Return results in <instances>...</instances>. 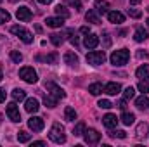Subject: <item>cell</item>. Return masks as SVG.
<instances>
[{
    "instance_id": "obj_9",
    "label": "cell",
    "mask_w": 149,
    "mask_h": 147,
    "mask_svg": "<svg viewBox=\"0 0 149 147\" xmlns=\"http://www.w3.org/2000/svg\"><path fill=\"white\" fill-rule=\"evenodd\" d=\"M16 17H17L19 21H23V23H28V21H31L33 12H31L30 7H19V9L16 10Z\"/></svg>"
},
{
    "instance_id": "obj_36",
    "label": "cell",
    "mask_w": 149,
    "mask_h": 147,
    "mask_svg": "<svg viewBox=\"0 0 149 147\" xmlns=\"http://www.w3.org/2000/svg\"><path fill=\"white\" fill-rule=\"evenodd\" d=\"M9 21H10V14H9L7 10L0 9V24H5V23H9Z\"/></svg>"
},
{
    "instance_id": "obj_4",
    "label": "cell",
    "mask_w": 149,
    "mask_h": 147,
    "mask_svg": "<svg viewBox=\"0 0 149 147\" xmlns=\"http://www.w3.org/2000/svg\"><path fill=\"white\" fill-rule=\"evenodd\" d=\"M106 61V52L104 50H92L87 54V62L92 66H101Z\"/></svg>"
},
{
    "instance_id": "obj_3",
    "label": "cell",
    "mask_w": 149,
    "mask_h": 147,
    "mask_svg": "<svg viewBox=\"0 0 149 147\" xmlns=\"http://www.w3.org/2000/svg\"><path fill=\"white\" fill-rule=\"evenodd\" d=\"M10 33L16 35L21 42H24V43H31V42H33V35H31L26 28H23V26H19V24L10 26Z\"/></svg>"
},
{
    "instance_id": "obj_26",
    "label": "cell",
    "mask_w": 149,
    "mask_h": 147,
    "mask_svg": "<svg viewBox=\"0 0 149 147\" xmlns=\"http://www.w3.org/2000/svg\"><path fill=\"white\" fill-rule=\"evenodd\" d=\"M88 92H90L92 95H101V94L104 92V87H102L101 83H92V85L88 87Z\"/></svg>"
},
{
    "instance_id": "obj_16",
    "label": "cell",
    "mask_w": 149,
    "mask_h": 147,
    "mask_svg": "<svg viewBox=\"0 0 149 147\" xmlns=\"http://www.w3.org/2000/svg\"><path fill=\"white\" fill-rule=\"evenodd\" d=\"M118 118L114 116V114H106L104 118H102V125L106 126V128H114L116 125H118Z\"/></svg>"
},
{
    "instance_id": "obj_32",
    "label": "cell",
    "mask_w": 149,
    "mask_h": 147,
    "mask_svg": "<svg viewBox=\"0 0 149 147\" xmlns=\"http://www.w3.org/2000/svg\"><path fill=\"white\" fill-rule=\"evenodd\" d=\"M64 118H66L68 121H74V119H76V111L68 106V107L64 109Z\"/></svg>"
},
{
    "instance_id": "obj_41",
    "label": "cell",
    "mask_w": 149,
    "mask_h": 147,
    "mask_svg": "<svg viewBox=\"0 0 149 147\" xmlns=\"http://www.w3.org/2000/svg\"><path fill=\"white\" fill-rule=\"evenodd\" d=\"M68 3L71 7H74L76 10H81V0H68Z\"/></svg>"
},
{
    "instance_id": "obj_39",
    "label": "cell",
    "mask_w": 149,
    "mask_h": 147,
    "mask_svg": "<svg viewBox=\"0 0 149 147\" xmlns=\"http://www.w3.org/2000/svg\"><path fill=\"white\" fill-rule=\"evenodd\" d=\"M97 106H99L101 109H111V107H113V104L108 101V99H102V101H99V102H97Z\"/></svg>"
},
{
    "instance_id": "obj_53",
    "label": "cell",
    "mask_w": 149,
    "mask_h": 147,
    "mask_svg": "<svg viewBox=\"0 0 149 147\" xmlns=\"http://www.w3.org/2000/svg\"><path fill=\"white\" fill-rule=\"evenodd\" d=\"M148 26H149V19H148Z\"/></svg>"
},
{
    "instance_id": "obj_17",
    "label": "cell",
    "mask_w": 149,
    "mask_h": 147,
    "mask_svg": "<svg viewBox=\"0 0 149 147\" xmlns=\"http://www.w3.org/2000/svg\"><path fill=\"white\" fill-rule=\"evenodd\" d=\"M135 106L139 107L141 111H148L149 109V99L146 94H142L139 99H135Z\"/></svg>"
},
{
    "instance_id": "obj_23",
    "label": "cell",
    "mask_w": 149,
    "mask_h": 147,
    "mask_svg": "<svg viewBox=\"0 0 149 147\" xmlns=\"http://www.w3.org/2000/svg\"><path fill=\"white\" fill-rule=\"evenodd\" d=\"M64 62H66L68 66H76V64H78V55H76L74 52H66V54H64Z\"/></svg>"
},
{
    "instance_id": "obj_52",
    "label": "cell",
    "mask_w": 149,
    "mask_h": 147,
    "mask_svg": "<svg viewBox=\"0 0 149 147\" xmlns=\"http://www.w3.org/2000/svg\"><path fill=\"white\" fill-rule=\"evenodd\" d=\"M0 121H2V114H0Z\"/></svg>"
},
{
    "instance_id": "obj_8",
    "label": "cell",
    "mask_w": 149,
    "mask_h": 147,
    "mask_svg": "<svg viewBox=\"0 0 149 147\" xmlns=\"http://www.w3.org/2000/svg\"><path fill=\"white\" fill-rule=\"evenodd\" d=\"M83 139H85V142L87 144H97L99 140H101V133L97 132V130H94V128H85V132H83Z\"/></svg>"
},
{
    "instance_id": "obj_33",
    "label": "cell",
    "mask_w": 149,
    "mask_h": 147,
    "mask_svg": "<svg viewBox=\"0 0 149 147\" xmlns=\"http://www.w3.org/2000/svg\"><path fill=\"white\" fill-rule=\"evenodd\" d=\"M30 139H31V133H28V132H24V130L17 133V140L23 142V144H24V142H30Z\"/></svg>"
},
{
    "instance_id": "obj_54",
    "label": "cell",
    "mask_w": 149,
    "mask_h": 147,
    "mask_svg": "<svg viewBox=\"0 0 149 147\" xmlns=\"http://www.w3.org/2000/svg\"><path fill=\"white\" fill-rule=\"evenodd\" d=\"M148 10H149V7H148Z\"/></svg>"
},
{
    "instance_id": "obj_31",
    "label": "cell",
    "mask_w": 149,
    "mask_h": 147,
    "mask_svg": "<svg viewBox=\"0 0 149 147\" xmlns=\"http://www.w3.org/2000/svg\"><path fill=\"white\" fill-rule=\"evenodd\" d=\"M43 104H45L47 107H56V106H57V99H56V97H52V95L49 94V95H45Z\"/></svg>"
},
{
    "instance_id": "obj_49",
    "label": "cell",
    "mask_w": 149,
    "mask_h": 147,
    "mask_svg": "<svg viewBox=\"0 0 149 147\" xmlns=\"http://www.w3.org/2000/svg\"><path fill=\"white\" fill-rule=\"evenodd\" d=\"M38 2H40V3H43V5H47V3H50L52 0H38Z\"/></svg>"
},
{
    "instance_id": "obj_42",
    "label": "cell",
    "mask_w": 149,
    "mask_h": 147,
    "mask_svg": "<svg viewBox=\"0 0 149 147\" xmlns=\"http://www.w3.org/2000/svg\"><path fill=\"white\" fill-rule=\"evenodd\" d=\"M70 35H71L70 42H71V43H73L74 47H76V45H78V37H76V35H73V31H70Z\"/></svg>"
},
{
    "instance_id": "obj_30",
    "label": "cell",
    "mask_w": 149,
    "mask_h": 147,
    "mask_svg": "<svg viewBox=\"0 0 149 147\" xmlns=\"http://www.w3.org/2000/svg\"><path fill=\"white\" fill-rule=\"evenodd\" d=\"M56 14H57L59 17H64V19L70 17V10H68L64 5H57V7H56Z\"/></svg>"
},
{
    "instance_id": "obj_38",
    "label": "cell",
    "mask_w": 149,
    "mask_h": 147,
    "mask_svg": "<svg viewBox=\"0 0 149 147\" xmlns=\"http://www.w3.org/2000/svg\"><path fill=\"white\" fill-rule=\"evenodd\" d=\"M134 95H135V90H134V87H127V88H125V92H123V97H125V101H128V99H134Z\"/></svg>"
},
{
    "instance_id": "obj_35",
    "label": "cell",
    "mask_w": 149,
    "mask_h": 147,
    "mask_svg": "<svg viewBox=\"0 0 149 147\" xmlns=\"http://www.w3.org/2000/svg\"><path fill=\"white\" fill-rule=\"evenodd\" d=\"M10 59H12L16 64H19V62L23 61V54H21V52H17V50H10Z\"/></svg>"
},
{
    "instance_id": "obj_2",
    "label": "cell",
    "mask_w": 149,
    "mask_h": 147,
    "mask_svg": "<svg viewBox=\"0 0 149 147\" xmlns=\"http://www.w3.org/2000/svg\"><path fill=\"white\" fill-rule=\"evenodd\" d=\"M109 59H111V64H114V66H125V64L128 62V59H130V52H128L127 49L114 50Z\"/></svg>"
},
{
    "instance_id": "obj_43",
    "label": "cell",
    "mask_w": 149,
    "mask_h": 147,
    "mask_svg": "<svg viewBox=\"0 0 149 147\" xmlns=\"http://www.w3.org/2000/svg\"><path fill=\"white\" fill-rule=\"evenodd\" d=\"M104 45H106V47H109V45H111V38H109L108 33H104Z\"/></svg>"
},
{
    "instance_id": "obj_46",
    "label": "cell",
    "mask_w": 149,
    "mask_h": 147,
    "mask_svg": "<svg viewBox=\"0 0 149 147\" xmlns=\"http://www.w3.org/2000/svg\"><path fill=\"white\" fill-rule=\"evenodd\" d=\"M137 57H141V59H142V57H144V59H148L149 54H148V52H137Z\"/></svg>"
},
{
    "instance_id": "obj_18",
    "label": "cell",
    "mask_w": 149,
    "mask_h": 147,
    "mask_svg": "<svg viewBox=\"0 0 149 147\" xmlns=\"http://www.w3.org/2000/svg\"><path fill=\"white\" fill-rule=\"evenodd\" d=\"M85 19H87V23H92V24H99V23H101V19H99L95 9H90V10L85 14Z\"/></svg>"
},
{
    "instance_id": "obj_47",
    "label": "cell",
    "mask_w": 149,
    "mask_h": 147,
    "mask_svg": "<svg viewBox=\"0 0 149 147\" xmlns=\"http://www.w3.org/2000/svg\"><path fill=\"white\" fill-rule=\"evenodd\" d=\"M116 106H118L120 109H125V107H127V102H125V101H121V102H118Z\"/></svg>"
},
{
    "instance_id": "obj_13",
    "label": "cell",
    "mask_w": 149,
    "mask_h": 147,
    "mask_svg": "<svg viewBox=\"0 0 149 147\" xmlns=\"http://www.w3.org/2000/svg\"><path fill=\"white\" fill-rule=\"evenodd\" d=\"M24 109L28 111L30 114H35L38 109H40V102H38L35 97H30V99H26V104H24Z\"/></svg>"
},
{
    "instance_id": "obj_19",
    "label": "cell",
    "mask_w": 149,
    "mask_h": 147,
    "mask_svg": "<svg viewBox=\"0 0 149 147\" xmlns=\"http://www.w3.org/2000/svg\"><path fill=\"white\" fill-rule=\"evenodd\" d=\"M137 78H141V80H149V64H142V66H139L137 68Z\"/></svg>"
},
{
    "instance_id": "obj_34",
    "label": "cell",
    "mask_w": 149,
    "mask_h": 147,
    "mask_svg": "<svg viewBox=\"0 0 149 147\" xmlns=\"http://www.w3.org/2000/svg\"><path fill=\"white\" fill-rule=\"evenodd\" d=\"M109 137L111 139H125L127 132H123V130H113V132H109Z\"/></svg>"
},
{
    "instance_id": "obj_24",
    "label": "cell",
    "mask_w": 149,
    "mask_h": 147,
    "mask_svg": "<svg viewBox=\"0 0 149 147\" xmlns=\"http://www.w3.org/2000/svg\"><path fill=\"white\" fill-rule=\"evenodd\" d=\"M146 133H149V132H148V123H146V121H142V123H139V125H137L135 135H137V139H142V137H146Z\"/></svg>"
},
{
    "instance_id": "obj_10",
    "label": "cell",
    "mask_w": 149,
    "mask_h": 147,
    "mask_svg": "<svg viewBox=\"0 0 149 147\" xmlns=\"http://www.w3.org/2000/svg\"><path fill=\"white\" fill-rule=\"evenodd\" d=\"M28 126H30L33 132H42L43 126H45V123H43V119H42L40 116H31V118L28 119Z\"/></svg>"
},
{
    "instance_id": "obj_14",
    "label": "cell",
    "mask_w": 149,
    "mask_h": 147,
    "mask_svg": "<svg viewBox=\"0 0 149 147\" xmlns=\"http://www.w3.org/2000/svg\"><path fill=\"white\" fill-rule=\"evenodd\" d=\"M108 19L113 24H121L125 21V16L121 12H118V10H108Z\"/></svg>"
},
{
    "instance_id": "obj_22",
    "label": "cell",
    "mask_w": 149,
    "mask_h": 147,
    "mask_svg": "<svg viewBox=\"0 0 149 147\" xmlns=\"http://www.w3.org/2000/svg\"><path fill=\"white\" fill-rule=\"evenodd\" d=\"M120 121H121L123 125L130 126V125H134V121H135V114H134V112H123L121 118H120Z\"/></svg>"
},
{
    "instance_id": "obj_1",
    "label": "cell",
    "mask_w": 149,
    "mask_h": 147,
    "mask_svg": "<svg viewBox=\"0 0 149 147\" xmlns=\"http://www.w3.org/2000/svg\"><path fill=\"white\" fill-rule=\"evenodd\" d=\"M49 139L56 144H64L66 142V133H64V126L61 123H54L50 132H49Z\"/></svg>"
},
{
    "instance_id": "obj_51",
    "label": "cell",
    "mask_w": 149,
    "mask_h": 147,
    "mask_svg": "<svg viewBox=\"0 0 149 147\" xmlns=\"http://www.w3.org/2000/svg\"><path fill=\"white\" fill-rule=\"evenodd\" d=\"M2 78H3V74H2V69H0V81H2Z\"/></svg>"
},
{
    "instance_id": "obj_21",
    "label": "cell",
    "mask_w": 149,
    "mask_h": 147,
    "mask_svg": "<svg viewBox=\"0 0 149 147\" xmlns=\"http://www.w3.org/2000/svg\"><path fill=\"white\" fill-rule=\"evenodd\" d=\"M108 9H109V3L106 0H95V10L99 14H108Z\"/></svg>"
},
{
    "instance_id": "obj_27",
    "label": "cell",
    "mask_w": 149,
    "mask_h": 147,
    "mask_svg": "<svg viewBox=\"0 0 149 147\" xmlns=\"http://www.w3.org/2000/svg\"><path fill=\"white\" fill-rule=\"evenodd\" d=\"M83 132H85V123L83 121H80V123H76L73 128V135L74 137H81L83 135Z\"/></svg>"
},
{
    "instance_id": "obj_5",
    "label": "cell",
    "mask_w": 149,
    "mask_h": 147,
    "mask_svg": "<svg viewBox=\"0 0 149 147\" xmlns=\"http://www.w3.org/2000/svg\"><path fill=\"white\" fill-rule=\"evenodd\" d=\"M19 78H21V80H24L26 83H37L38 74H37V71H35L33 68L24 66V68H21V69H19Z\"/></svg>"
},
{
    "instance_id": "obj_45",
    "label": "cell",
    "mask_w": 149,
    "mask_h": 147,
    "mask_svg": "<svg viewBox=\"0 0 149 147\" xmlns=\"http://www.w3.org/2000/svg\"><path fill=\"white\" fill-rule=\"evenodd\" d=\"M3 101H5V90H3V88H0V104H2Z\"/></svg>"
},
{
    "instance_id": "obj_40",
    "label": "cell",
    "mask_w": 149,
    "mask_h": 147,
    "mask_svg": "<svg viewBox=\"0 0 149 147\" xmlns=\"http://www.w3.org/2000/svg\"><path fill=\"white\" fill-rule=\"evenodd\" d=\"M128 16L134 17V19H139V17L142 16V12H141L139 9H132V7H130V9H128Z\"/></svg>"
},
{
    "instance_id": "obj_44",
    "label": "cell",
    "mask_w": 149,
    "mask_h": 147,
    "mask_svg": "<svg viewBox=\"0 0 149 147\" xmlns=\"http://www.w3.org/2000/svg\"><path fill=\"white\" fill-rule=\"evenodd\" d=\"M80 33L88 35V33H90V28H88V26H81V28H80Z\"/></svg>"
},
{
    "instance_id": "obj_11",
    "label": "cell",
    "mask_w": 149,
    "mask_h": 147,
    "mask_svg": "<svg viewBox=\"0 0 149 147\" xmlns=\"http://www.w3.org/2000/svg\"><path fill=\"white\" fill-rule=\"evenodd\" d=\"M83 45H85L88 50H94V49L99 45V37L94 35V33H88V35L85 37V40H83Z\"/></svg>"
},
{
    "instance_id": "obj_12",
    "label": "cell",
    "mask_w": 149,
    "mask_h": 147,
    "mask_svg": "<svg viewBox=\"0 0 149 147\" xmlns=\"http://www.w3.org/2000/svg\"><path fill=\"white\" fill-rule=\"evenodd\" d=\"M104 92H106L108 95H118V94L121 92V85L116 83V81H109V83L104 85Z\"/></svg>"
},
{
    "instance_id": "obj_28",
    "label": "cell",
    "mask_w": 149,
    "mask_h": 147,
    "mask_svg": "<svg viewBox=\"0 0 149 147\" xmlns=\"http://www.w3.org/2000/svg\"><path fill=\"white\" fill-rule=\"evenodd\" d=\"M37 59H38V61H43V62H49V64H54V62L57 61V54L54 52V54H49V55H45V57L38 55Z\"/></svg>"
},
{
    "instance_id": "obj_50",
    "label": "cell",
    "mask_w": 149,
    "mask_h": 147,
    "mask_svg": "<svg viewBox=\"0 0 149 147\" xmlns=\"http://www.w3.org/2000/svg\"><path fill=\"white\" fill-rule=\"evenodd\" d=\"M130 3L132 5H137V3H141V0H130Z\"/></svg>"
},
{
    "instance_id": "obj_29",
    "label": "cell",
    "mask_w": 149,
    "mask_h": 147,
    "mask_svg": "<svg viewBox=\"0 0 149 147\" xmlns=\"http://www.w3.org/2000/svg\"><path fill=\"white\" fill-rule=\"evenodd\" d=\"M50 42H52L56 47H59V45L64 42V35H61V33H52V35H50Z\"/></svg>"
},
{
    "instance_id": "obj_7",
    "label": "cell",
    "mask_w": 149,
    "mask_h": 147,
    "mask_svg": "<svg viewBox=\"0 0 149 147\" xmlns=\"http://www.w3.org/2000/svg\"><path fill=\"white\" fill-rule=\"evenodd\" d=\"M5 112H7V116H9L10 121H14V123H19V121H21V112H19V107H17L16 101L10 102V104H7Z\"/></svg>"
},
{
    "instance_id": "obj_15",
    "label": "cell",
    "mask_w": 149,
    "mask_h": 147,
    "mask_svg": "<svg viewBox=\"0 0 149 147\" xmlns=\"http://www.w3.org/2000/svg\"><path fill=\"white\" fill-rule=\"evenodd\" d=\"M45 24L49 26V28H61L63 24H64V17H47L45 19Z\"/></svg>"
},
{
    "instance_id": "obj_55",
    "label": "cell",
    "mask_w": 149,
    "mask_h": 147,
    "mask_svg": "<svg viewBox=\"0 0 149 147\" xmlns=\"http://www.w3.org/2000/svg\"><path fill=\"white\" fill-rule=\"evenodd\" d=\"M0 2H2V0H0Z\"/></svg>"
},
{
    "instance_id": "obj_25",
    "label": "cell",
    "mask_w": 149,
    "mask_h": 147,
    "mask_svg": "<svg viewBox=\"0 0 149 147\" xmlns=\"http://www.w3.org/2000/svg\"><path fill=\"white\" fill-rule=\"evenodd\" d=\"M12 99H14L16 102H17V101H19V102H21V101H26V92L21 90V88H14V90H12Z\"/></svg>"
},
{
    "instance_id": "obj_37",
    "label": "cell",
    "mask_w": 149,
    "mask_h": 147,
    "mask_svg": "<svg viewBox=\"0 0 149 147\" xmlns=\"http://www.w3.org/2000/svg\"><path fill=\"white\" fill-rule=\"evenodd\" d=\"M137 88H139L142 94H148V92H149V83H148V80H141V81H139V85H137Z\"/></svg>"
},
{
    "instance_id": "obj_48",
    "label": "cell",
    "mask_w": 149,
    "mask_h": 147,
    "mask_svg": "<svg viewBox=\"0 0 149 147\" xmlns=\"http://www.w3.org/2000/svg\"><path fill=\"white\" fill-rule=\"evenodd\" d=\"M31 146H37V147H42V146H45V142L43 140H37V142H33Z\"/></svg>"
},
{
    "instance_id": "obj_6",
    "label": "cell",
    "mask_w": 149,
    "mask_h": 147,
    "mask_svg": "<svg viewBox=\"0 0 149 147\" xmlns=\"http://www.w3.org/2000/svg\"><path fill=\"white\" fill-rule=\"evenodd\" d=\"M45 88H47V90H49V94H50L52 97H56L57 101H61V99H64V97H66L64 90H63L59 85H56L54 81H45Z\"/></svg>"
},
{
    "instance_id": "obj_20",
    "label": "cell",
    "mask_w": 149,
    "mask_h": 147,
    "mask_svg": "<svg viewBox=\"0 0 149 147\" xmlns=\"http://www.w3.org/2000/svg\"><path fill=\"white\" fill-rule=\"evenodd\" d=\"M148 38H149L148 30H144V28H137V30H135V35H134V40H135V42H144V40H148Z\"/></svg>"
}]
</instances>
